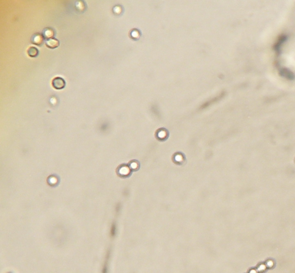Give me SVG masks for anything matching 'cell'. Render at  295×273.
<instances>
[{"label":"cell","instance_id":"1","mask_svg":"<svg viewBox=\"0 0 295 273\" xmlns=\"http://www.w3.org/2000/svg\"><path fill=\"white\" fill-rule=\"evenodd\" d=\"M172 162L177 165H184L187 163V159L184 153L182 152H176L172 155Z\"/></svg>","mask_w":295,"mask_h":273},{"label":"cell","instance_id":"2","mask_svg":"<svg viewBox=\"0 0 295 273\" xmlns=\"http://www.w3.org/2000/svg\"><path fill=\"white\" fill-rule=\"evenodd\" d=\"M156 138L160 142H165L169 136V131L165 128H160L156 130L155 134Z\"/></svg>","mask_w":295,"mask_h":273},{"label":"cell","instance_id":"3","mask_svg":"<svg viewBox=\"0 0 295 273\" xmlns=\"http://www.w3.org/2000/svg\"><path fill=\"white\" fill-rule=\"evenodd\" d=\"M117 170H118L117 173L118 174V175L122 178H129L132 174V171L131 170L129 165L126 164H123L120 165Z\"/></svg>","mask_w":295,"mask_h":273},{"label":"cell","instance_id":"4","mask_svg":"<svg viewBox=\"0 0 295 273\" xmlns=\"http://www.w3.org/2000/svg\"><path fill=\"white\" fill-rule=\"evenodd\" d=\"M52 85L56 90H62L65 88L66 83L61 77H55L52 81Z\"/></svg>","mask_w":295,"mask_h":273},{"label":"cell","instance_id":"5","mask_svg":"<svg viewBox=\"0 0 295 273\" xmlns=\"http://www.w3.org/2000/svg\"><path fill=\"white\" fill-rule=\"evenodd\" d=\"M44 38L43 36V35L39 34V33L34 34L31 38V42L33 44H36L37 46H40V45L42 44L44 42Z\"/></svg>","mask_w":295,"mask_h":273},{"label":"cell","instance_id":"6","mask_svg":"<svg viewBox=\"0 0 295 273\" xmlns=\"http://www.w3.org/2000/svg\"><path fill=\"white\" fill-rule=\"evenodd\" d=\"M46 45L50 49H55L59 46V41L55 38H52L46 41Z\"/></svg>","mask_w":295,"mask_h":273},{"label":"cell","instance_id":"7","mask_svg":"<svg viewBox=\"0 0 295 273\" xmlns=\"http://www.w3.org/2000/svg\"><path fill=\"white\" fill-rule=\"evenodd\" d=\"M42 35L44 39L48 40L53 38V37L54 36V31L50 28H46L43 30Z\"/></svg>","mask_w":295,"mask_h":273},{"label":"cell","instance_id":"8","mask_svg":"<svg viewBox=\"0 0 295 273\" xmlns=\"http://www.w3.org/2000/svg\"><path fill=\"white\" fill-rule=\"evenodd\" d=\"M129 166L132 171L136 172L140 168V163L137 160H133L129 162Z\"/></svg>","mask_w":295,"mask_h":273},{"label":"cell","instance_id":"9","mask_svg":"<svg viewBox=\"0 0 295 273\" xmlns=\"http://www.w3.org/2000/svg\"><path fill=\"white\" fill-rule=\"evenodd\" d=\"M39 54V51L37 48L31 47L28 50V54L31 57H36Z\"/></svg>","mask_w":295,"mask_h":273},{"label":"cell","instance_id":"10","mask_svg":"<svg viewBox=\"0 0 295 273\" xmlns=\"http://www.w3.org/2000/svg\"><path fill=\"white\" fill-rule=\"evenodd\" d=\"M265 264L267 268V269H273L275 266H276V262L275 261L274 259H270L266 260V261L265 262Z\"/></svg>","mask_w":295,"mask_h":273},{"label":"cell","instance_id":"11","mask_svg":"<svg viewBox=\"0 0 295 273\" xmlns=\"http://www.w3.org/2000/svg\"><path fill=\"white\" fill-rule=\"evenodd\" d=\"M258 273H265L267 270V268L266 267L265 263H260L256 267Z\"/></svg>","mask_w":295,"mask_h":273},{"label":"cell","instance_id":"12","mask_svg":"<svg viewBox=\"0 0 295 273\" xmlns=\"http://www.w3.org/2000/svg\"><path fill=\"white\" fill-rule=\"evenodd\" d=\"M248 273H259L256 268H252L248 270Z\"/></svg>","mask_w":295,"mask_h":273}]
</instances>
